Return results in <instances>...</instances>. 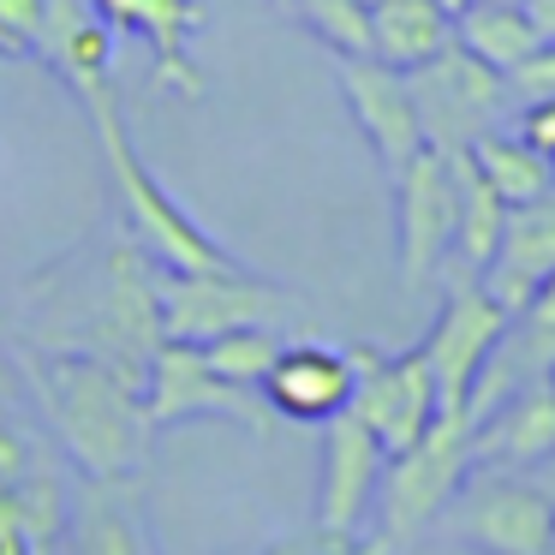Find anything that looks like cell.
Instances as JSON below:
<instances>
[{"mask_svg": "<svg viewBox=\"0 0 555 555\" xmlns=\"http://www.w3.org/2000/svg\"><path fill=\"white\" fill-rule=\"evenodd\" d=\"M25 376L37 388L42 412H49L61 448L73 466L96 483H120L150 466V442L156 424L144 412V383L114 364L90 359V352H49V359H25Z\"/></svg>", "mask_w": 555, "mask_h": 555, "instance_id": "obj_1", "label": "cell"}, {"mask_svg": "<svg viewBox=\"0 0 555 555\" xmlns=\"http://www.w3.org/2000/svg\"><path fill=\"white\" fill-rule=\"evenodd\" d=\"M78 102L90 108L102 162H108L114 192H120V209H126V228H132V240L150 251V263H156V269H185V275H197V269H240V257H233L228 245L209 240V233L197 228V221L185 216L168 192H162L156 173L138 162L132 132H126V120H120V102H114V78L85 85V90H78Z\"/></svg>", "mask_w": 555, "mask_h": 555, "instance_id": "obj_2", "label": "cell"}, {"mask_svg": "<svg viewBox=\"0 0 555 555\" xmlns=\"http://www.w3.org/2000/svg\"><path fill=\"white\" fill-rule=\"evenodd\" d=\"M85 305L73 317V335L54 340V352H90L114 371L144 383L150 352L162 347V305H156V263L138 240H114L78 281Z\"/></svg>", "mask_w": 555, "mask_h": 555, "instance_id": "obj_3", "label": "cell"}, {"mask_svg": "<svg viewBox=\"0 0 555 555\" xmlns=\"http://www.w3.org/2000/svg\"><path fill=\"white\" fill-rule=\"evenodd\" d=\"M472 424H478L472 412H436L418 442L388 454L383 483H376V519H383V538L395 550L418 538L430 519H442L454 490L472 478V466H478Z\"/></svg>", "mask_w": 555, "mask_h": 555, "instance_id": "obj_4", "label": "cell"}, {"mask_svg": "<svg viewBox=\"0 0 555 555\" xmlns=\"http://www.w3.org/2000/svg\"><path fill=\"white\" fill-rule=\"evenodd\" d=\"M156 305H162V340H204L228 335V328H281L299 311V293L275 287V281L251 275V269H156Z\"/></svg>", "mask_w": 555, "mask_h": 555, "instance_id": "obj_5", "label": "cell"}, {"mask_svg": "<svg viewBox=\"0 0 555 555\" xmlns=\"http://www.w3.org/2000/svg\"><path fill=\"white\" fill-rule=\"evenodd\" d=\"M412 114L430 150H472L483 132L507 126L514 114V90L495 66H483L478 54H466L460 42L436 49L430 61L406 66Z\"/></svg>", "mask_w": 555, "mask_h": 555, "instance_id": "obj_6", "label": "cell"}, {"mask_svg": "<svg viewBox=\"0 0 555 555\" xmlns=\"http://www.w3.org/2000/svg\"><path fill=\"white\" fill-rule=\"evenodd\" d=\"M507 323H514V317L490 299V287H483L478 275H466V269H454L442 311H436L430 335H424V347H418L424 364H430V376H436L442 412H466L472 406V388H478L483 371H490Z\"/></svg>", "mask_w": 555, "mask_h": 555, "instance_id": "obj_7", "label": "cell"}, {"mask_svg": "<svg viewBox=\"0 0 555 555\" xmlns=\"http://www.w3.org/2000/svg\"><path fill=\"white\" fill-rule=\"evenodd\" d=\"M454 531L478 555H550L555 550V495L514 472H478L448 502Z\"/></svg>", "mask_w": 555, "mask_h": 555, "instance_id": "obj_8", "label": "cell"}, {"mask_svg": "<svg viewBox=\"0 0 555 555\" xmlns=\"http://www.w3.org/2000/svg\"><path fill=\"white\" fill-rule=\"evenodd\" d=\"M352 400L347 412L364 424V430L383 442V454H400V448H412L424 430H430V418L442 412V400H436V376L430 364H424V352H371V347H352Z\"/></svg>", "mask_w": 555, "mask_h": 555, "instance_id": "obj_9", "label": "cell"}, {"mask_svg": "<svg viewBox=\"0 0 555 555\" xmlns=\"http://www.w3.org/2000/svg\"><path fill=\"white\" fill-rule=\"evenodd\" d=\"M144 412H150L156 430L185 424V418H233V424H245V430H269V418H275L257 388L221 383V376L204 364V352L185 347V340H162V347L150 352V364H144Z\"/></svg>", "mask_w": 555, "mask_h": 555, "instance_id": "obj_10", "label": "cell"}, {"mask_svg": "<svg viewBox=\"0 0 555 555\" xmlns=\"http://www.w3.org/2000/svg\"><path fill=\"white\" fill-rule=\"evenodd\" d=\"M395 240H400V287L424 293L454 251V168L442 150L424 144L395 173Z\"/></svg>", "mask_w": 555, "mask_h": 555, "instance_id": "obj_11", "label": "cell"}, {"mask_svg": "<svg viewBox=\"0 0 555 555\" xmlns=\"http://www.w3.org/2000/svg\"><path fill=\"white\" fill-rule=\"evenodd\" d=\"M335 85H340V96H347L359 132L371 138L383 173L395 180V173L424 150L406 73H400V66H388V61H376V54H335Z\"/></svg>", "mask_w": 555, "mask_h": 555, "instance_id": "obj_12", "label": "cell"}, {"mask_svg": "<svg viewBox=\"0 0 555 555\" xmlns=\"http://www.w3.org/2000/svg\"><path fill=\"white\" fill-rule=\"evenodd\" d=\"M90 7L114 37H144L156 49V90H173L185 102L204 96V73L192 61V37L209 18L204 0H90Z\"/></svg>", "mask_w": 555, "mask_h": 555, "instance_id": "obj_13", "label": "cell"}, {"mask_svg": "<svg viewBox=\"0 0 555 555\" xmlns=\"http://www.w3.org/2000/svg\"><path fill=\"white\" fill-rule=\"evenodd\" d=\"M383 442L364 430L352 412H335L323 424V483H317V531H359L376 507L383 483Z\"/></svg>", "mask_w": 555, "mask_h": 555, "instance_id": "obj_14", "label": "cell"}, {"mask_svg": "<svg viewBox=\"0 0 555 555\" xmlns=\"http://www.w3.org/2000/svg\"><path fill=\"white\" fill-rule=\"evenodd\" d=\"M263 406L293 424H328L352 400V359L323 340H281L269 376L257 383Z\"/></svg>", "mask_w": 555, "mask_h": 555, "instance_id": "obj_15", "label": "cell"}, {"mask_svg": "<svg viewBox=\"0 0 555 555\" xmlns=\"http://www.w3.org/2000/svg\"><path fill=\"white\" fill-rule=\"evenodd\" d=\"M550 275H555V192L538 197V204L507 209L502 240H495L490 263L478 269V281L490 287V299L502 305L507 317L526 311Z\"/></svg>", "mask_w": 555, "mask_h": 555, "instance_id": "obj_16", "label": "cell"}, {"mask_svg": "<svg viewBox=\"0 0 555 555\" xmlns=\"http://www.w3.org/2000/svg\"><path fill=\"white\" fill-rule=\"evenodd\" d=\"M472 454L483 466H538L555 454V395L543 376L514 383L502 400L478 412L472 424Z\"/></svg>", "mask_w": 555, "mask_h": 555, "instance_id": "obj_17", "label": "cell"}, {"mask_svg": "<svg viewBox=\"0 0 555 555\" xmlns=\"http://www.w3.org/2000/svg\"><path fill=\"white\" fill-rule=\"evenodd\" d=\"M555 364V275L538 287V299L526 305V311L507 323L502 347H495L490 371L478 376V388H472V418H478L490 400H502L514 383H531V376H543Z\"/></svg>", "mask_w": 555, "mask_h": 555, "instance_id": "obj_18", "label": "cell"}, {"mask_svg": "<svg viewBox=\"0 0 555 555\" xmlns=\"http://www.w3.org/2000/svg\"><path fill=\"white\" fill-rule=\"evenodd\" d=\"M364 18H371V54L400 66V73L454 42V18L436 0H371Z\"/></svg>", "mask_w": 555, "mask_h": 555, "instance_id": "obj_19", "label": "cell"}, {"mask_svg": "<svg viewBox=\"0 0 555 555\" xmlns=\"http://www.w3.org/2000/svg\"><path fill=\"white\" fill-rule=\"evenodd\" d=\"M442 156H448V168H454V251L448 257H460V269L478 275V269L490 263L495 240H502L507 204L490 192V180L472 168L466 150H442Z\"/></svg>", "mask_w": 555, "mask_h": 555, "instance_id": "obj_20", "label": "cell"}, {"mask_svg": "<svg viewBox=\"0 0 555 555\" xmlns=\"http://www.w3.org/2000/svg\"><path fill=\"white\" fill-rule=\"evenodd\" d=\"M454 42L466 54H478L483 66H495V73H514L526 54L543 49L526 7H502V0H466L454 13Z\"/></svg>", "mask_w": 555, "mask_h": 555, "instance_id": "obj_21", "label": "cell"}, {"mask_svg": "<svg viewBox=\"0 0 555 555\" xmlns=\"http://www.w3.org/2000/svg\"><path fill=\"white\" fill-rule=\"evenodd\" d=\"M472 156V168L490 180V192L502 197L507 209L514 204H538V197H550L555 192V180H550V156H538V150L526 144L519 132H507V126H495V132H483L478 144L466 150Z\"/></svg>", "mask_w": 555, "mask_h": 555, "instance_id": "obj_22", "label": "cell"}, {"mask_svg": "<svg viewBox=\"0 0 555 555\" xmlns=\"http://www.w3.org/2000/svg\"><path fill=\"white\" fill-rule=\"evenodd\" d=\"M73 555H150L144 550V531H138L132 507L114 483H96L90 478L78 490V507H73Z\"/></svg>", "mask_w": 555, "mask_h": 555, "instance_id": "obj_23", "label": "cell"}, {"mask_svg": "<svg viewBox=\"0 0 555 555\" xmlns=\"http://www.w3.org/2000/svg\"><path fill=\"white\" fill-rule=\"evenodd\" d=\"M204 364L221 376V383H240V388H257L269 376L281 352V328H228V335L204 340Z\"/></svg>", "mask_w": 555, "mask_h": 555, "instance_id": "obj_24", "label": "cell"}, {"mask_svg": "<svg viewBox=\"0 0 555 555\" xmlns=\"http://www.w3.org/2000/svg\"><path fill=\"white\" fill-rule=\"evenodd\" d=\"M293 13L335 54H371V18H364L359 0H293Z\"/></svg>", "mask_w": 555, "mask_h": 555, "instance_id": "obj_25", "label": "cell"}, {"mask_svg": "<svg viewBox=\"0 0 555 555\" xmlns=\"http://www.w3.org/2000/svg\"><path fill=\"white\" fill-rule=\"evenodd\" d=\"M42 466H54V460L37 448V436H30L25 424H18V412H13V406H0V490L25 483L30 472H42Z\"/></svg>", "mask_w": 555, "mask_h": 555, "instance_id": "obj_26", "label": "cell"}, {"mask_svg": "<svg viewBox=\"0 0 555 555\" xmlns=\"http://www.w3.org/2000/svg\"><path fill=\"white\" fill-rule=\"evenodd\" d=\"M42 0H0V54H37Z\"/></svg>", "mask_w": 555, "mask_h": 555, "instance_id": "obj_27", "label": "cell"}, {"mask_svg": "<svg viewBox=\"0 0 555 555\" xmlns=\"http://www.w3.org/2000/svg\"><path fill=\"white\" fill-rule=\"evenodd\" d=\"M507 90H514V102H538V96H555V42H543L538 54H526V61L514 66V73H502Z\"/></svg>", "mask_w": 555, "mask_h": 555, "instance_id": "obj_28", "label": "cell"}, {"mask_svg": "<svg viewBox=\"0 0 555 555\" xmlns=\"http://www.w3.org/2000/svg\"><path fill=\"white\" fill-rule=\"evenodd\" d=\"M514 132L526 138L538 156H555V96L526 102V108H519V126H514Z\"/></svg>", "mask_w": 555, "mask_h": 555, "instance_id": "obj_29", "label": "cell"}, {"mask_svg": "<svg viewBox=\"0 0 555 555\" xmlns=\"http://www.w3.org/2000/svg\"><path fill=\"white\" fill-rule=\"evenodd\" d=\"M311 555H395V543H388L383 531H376V538H364V531H317Z\"/></svg>", "mask_w": 555, "mask_h": 555, "instance_id": "obj_30", "label": "cell"}, {"mask_svg": "<svg viewBox=\"0 0 555 555\" xmlns=\"http://www.w3.org/2000/svg\"><path fill=\"white\" fill-rule=\"evenodd\" d=\"M0 555H37L25 538V526H18V507L7 502V495H0Z\"/></svg>", "mask_w": 555, "mask_h": 555, "instance_id": "obj_31", "label": "cell"}, {"mask_svg": "<svg viewBox=\"0 0 555 555\" xmlns=\"http://www.w3.org/2000/svg\"><path fill=\"white\" fill-rule=\"evenodd\" d=\"M18 400V352H7V340H0V406H13Z\"/></svg>", "mask_w": 555, "mask_h": 555, "instance_id": "obj_32", "label": "cell"}, {"mask_svg": "<svg viewBox=\"0 0 555 555\" xmlns=\"http://www.w3.org/2000/svg\"><path fill=\"white\" fill-rule=\"evenodd\" d=\"M526 18L538 25L543 42H555V0H526Z\"/></svg>", "mask_w": 555, "mask_h": 555, "instance_id": "obj_33", "label": "cell"}, {"mask_svg": "<svg viewBox=\"0 0 555 555\" xmlns=\"http://www.w3.org/2000/svg\"><path fill=\"white\" fill-rule=\"evenodd\" d=\"M263 555H311V538H287V543H275V550H263Z\"/></svg>", "mask_w": 555, "mask_h": 555, "instance_id": "obj_34", "label": "cell"}, {"mask_svg": "<svg viewBox=\"0 0 555 555\" xmlns=\"http://www.w3.org/2000/svg\"><path fill=\"white\" fill-rule=\"evenodd\" d=\"M436 7H442V13H448V18H454V13H460V7H466V0H436Z\"/></svg>", "mask_w": 555, "mask_h": 555, "instance_id": "obj_35", "label": "cell"}, {"mask_svg": "<svg viewBox=\"0 0 555 555\" xmlns=\"http://www.w3.org/2000/svg\"><path fill=\"white\" fill-rule=\"evenodd\" d=\"M543 383H550V395H555V364H550V371H543Z\"/></svg>", "mask_w": 555, "mask_h": 555, "instance_id": "obj_36", "label": "cell"}, {"mask_svg": "<svg viewBox=\"0 0 555 555\" xmlns=\"http://www.w3.org/2000/svg\"><path fill=\"white\" fill-rule=\"evenodd\" d=\"M502 7H526V0H502Z\"/></svg>", "mask_w": 555, "mask_h": 555, "instance_id": "obj_37", "label": "cell"}, {"mask_svg": "<svg viewBox=\"0 0 555 555\" xmlns=\"http://www.w3.org/2000/svg\"><path fill=\"white\" fill-rule=\"evenodd\" d=\"M550 180H555V156H550Z\"/></svg>", "mask_w": 555, "mask_h": 555, "instance_id": "obj_38", "label": "cell"}, {"mask_svg": "<svg viewBox=\"0 0 555 555\" xmlns=\"http://www.w3.org/2000/svg\"><path fill=\"white\" fill-rule=\"evenodd\" d=\"M550 555H555V550H550Z\"/></svg>", "mask_w": 555, "mask_h": 555, "instance_id": "obj_39", "label": "cell"}]
</instances>
